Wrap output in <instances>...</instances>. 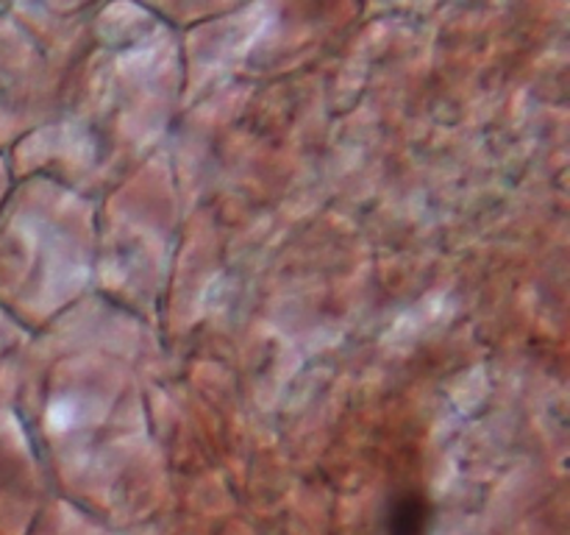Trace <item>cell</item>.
Listing matches in <instances>:
<instances>
[{
	"label": "cell",
	"mask_w": 570,
	"mask_h": 535,
	"mask_svg": "<svg viewBox=\"0 0 570 535\" xmlns=\"http://www.w3.org/2000/svg\"><path fill=\"white\" fill-rule=\"evenodd\" d=\"M429 507L417 496H401L387 513V535H426Z\"/></svg>",
	"instance_id": "1"
}]
</instances>
